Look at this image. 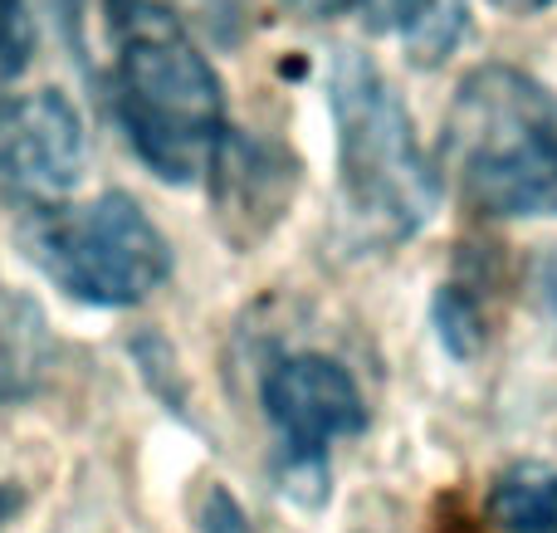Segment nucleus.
I'll return each instance as SVG.
<instances>
[{"mask_svg": "<svg viewBox=\"0 0 557 533\" xmlns=\"http://www.w3.org/2000/svg\"><path fill=\"white\" fill-rule=\"evenodd\" d=\"M113 113L152 176L186 186L225 142V88L191 29L157 0H108Z\"/></svg>", "mask_w": 557, "mask_h": 533, "instance_id": "1", "label": "nucleus"}, {"mask_svg": "<svg viewBox=\"0 0 557 533\" xmlns=\"http://www.w3.org/2000/svg\"><path fill=\"white\" fill-rule=\"evenodd\" d=\"M441 182L484 221L557 215V94L513 64L460 78L441 127Z\"/></svg>", "mask_w": 557, "mask_h": 533, "instance_id": "2", "label": "nucleus"}, {"mask_svg": "<svg viewBox=\"0 0 557 533\" xmlns=\"http://www.w3.org/2000/svg\"><path fill=\"white\" fill-rule=\"evenodd\" d=\"M337 127V186L357 245H401L441 211V166L416 133L411 108L372 54L337 49L327 64Z\"/></svg>", "mask_w": 557, "mask_h": 533, "instance_id": "3", "label": "nucleus"}, {"mask_svg": "<svg viewBox=\"0 0 557 533\" xmlns=\"http://www.w3.org/2000/svg\"><path fill=\"white\" fill-rule=\"evenodd\" d=\"M25 255L54 289L94 309H133L172 280V245L127 191L84 206H39Z\"/></svg>", "mask_w": 557, "mask_h": 533, "instance_id": "4", "label": "nucleus"}, {"mask_svg": "<svg viewBox=\"0 0 557 533\" xmlns=\"http://www.w3.org/2000/svg\"><path fill=\"white\" fill-rule=\"evenodd\" d=\"M260 401L278 446L284 495L304 505L327 499V450L333 441L362 436L367 401L352 372L327 352H288L260 382Z\"/></svg>", "mask_w": 557, "mask_h": 533, "instance_id": "5", "label": "nucleus"}, {"mask_svg": "<svg viewBox=\"0 0 557 533\" xmlns=\"http://www.w3.org/2000/svg\"><path fill=\"white\" fill-rule=\"evenodd\" d=\"M84 117L59 88L0 98V196L54 206L84 176Z\"/></svg>", "mask_w": 557, "mask_h": 533, "instance_id": "6", "label": "nucleus"}, {"mask_svg": "<svg viewBox=\"0 0 557 533\" xmlns=\"http://www.w3.org/2000/svg\"><path fill=\"white\" fill-rule=\"evenodd\" d=\"M206 176H211V186H215V206H221L225 235H231L235 245H255L260 235L274 231L278 215L294 201L298 162L278 142L245 137L231 127L225 142L215 147V162Z\"/></svg>", "mask_w": 557, "mask_h": 533, "instance_id": "7", "label": "nucleus"}, {"mask_svg": "<svg viewBox=\"0 0 557 533\" xmlns=\"http://www.w3.org/2000/svg\"><path fill=\"white\" fill-rule=\"evenodd\" d=\"M49 358H54V343H49L39 309L0 284V411L35 397Z\"/></svg>", "mask_w": 557, "mask_h": 533, "instance_id": "8", "label": "nucleus"}, {"mask_svg": "<svg viewBox=\"0 0 557 533\" xmlns=\"http://www.w3.org/2000/svg\"><path fill=\"white\" fill-rule=\"evenodd\" d=\"M484 519L499 533H557V466H504L484 489Z\"/></svg>", "mask_w": 557, "mask_h": 533, "instance_id": "9", "label": "nucleus"}, {"mask_svg": "<svg viewBox=\"0 0 557 533\" xmlns=\"http://www.w3.org/2000/svg\"><path fill=\"white\" fill-rule=\"evenodd\" d=\"M396 15V35H401L411 64L435 69L460 49L465 25H470V5L465 0H386Z\"/></svg>", "mask_w": 557, "mask_h": 533, "instance_id": "10", "label": "nucleus"}, {"mask_svg": "<svg viewBox=\"0 0 557 533\" xmlns=\"http://www.w3.org/2000/svg\"><path fill=\"white\" fill-rule=\"evenodd\" d=\"M431 323L450 358H460V362L480 358L484 343H490V294H484L480 274H450L435 289Z\"/></svg>", "mask_w": 557, "mask_h": 533, "instance_id": "11", "label": "nucleus"}, {"mask_svg": "<svg viewBox=\"0 0 557 533\" xmlns=\"http://www.w3.org/2000/svg\"><path fill=\"white\" fill-rule=\"evenodd\" d=\"M29 54H35V20H29V0H0V84L25 74Z\"/></svg>", "mask_w": 557, "mask_h": 533, "instance_id": "12", "label": "nucleus"}, {"mask_svg": "<svg viewBox=\"0 0 557 533\" xmlns=\"http://www.w3.org/2000/svg\"><path fill=\"white\" fill-rule=\"evenodd\" d=\"M201 533H260L245 515V505L225 485H211L201 499Z\"/></svg>", "mask_w": 557, "mask_h": 533, "instance_id": "13", "label": "nucleus"}, {"mask_svg": "<svg viewBox=\"0 0 557 533\" xmlns=\"http://www.w3.org/2000/svg\"><path fill=\"white\" fill-rule=\"evenodd\" d=\"M45 5L54 10V20H59V29H64L69 45L84 49V0H45Z\"/></svg>", "mask_w": 557, "mask_h": 533, "instance_id": "14", "label": "nucleus"}, {"mask_svg": "<svg viewBox=\"0 0 557 533\" xmlns=\"http://www.w3.org/2000/svg\"><path fill=\"white\" fill-rule=\"evenodd\" d=\"M284 5L304 20H333V15H347L352 5H367V0H284Z\"/></svg>", "mask_w": 557, "mask_h": 533, "instance_id": "15", "label": "nucleus"}, {"mask_svg": "<svg viewBox=\"0 0 557 533\" xmlns=\"http://www.w3.org/2000/svg\"><path fill=\"white\" fill-rule=\"evenodd\" d=\"M539 289H543V299H548V309L557 313V250L543 260V270H539Z\"/></svg>", "mask_w": 557, "mask_h": 533, "instance_id": "16", "label": "nucleus"}, {"mask_svg": "<svg viewBox=\"0 0 557 533\" xmlns=\"http://www.w3.org/2000/svg\"><path fill=\"white\" fill-rule=\"evenodd\" d=\"M490 5L504 10V15H543L553 0H490Z\"/></svg>", "mask_w": 557, "mask_h": 533, "instance_id": "17", "label": "nucleus"}]
</instances>
